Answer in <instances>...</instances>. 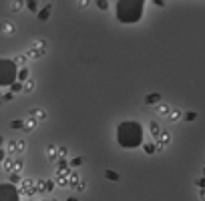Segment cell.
<instances>
[{
  "label": "cell",
  "instance_id": "1",
  "mask_svg": "<svg viewBox=\"0 0 205 201\" xmlns=\"http://www.w3.org/2000/svg\"><path fill=\"white\" fill-rule=\"evenodd\" d=\"M20 193H22L26 199H30L32 195H36V193H38L36 181H32V179H24L22 183H20Z\"/></svg>",
  "mask_w": 205,
  "mask_h": 201
},
{
  "label": "cell",
  "instance_id": "2",
  "mask_svg": "<svg viewBox=\"0 0 205 201\" xmlns=\"http://www.w3.org/2000/svg\"><path fill=\"white\" fill-rule=\"evenodd\" d=\"M171 143V133H167V131H163V133L159 135V139H155V145H157V151H163L165 147Z\"/></svg>",
  "mask_w": 205,
  "mask_h": 201
},
{
  "label": "cell",
  "instance_id": "3",
  "mask_svg": "<svg viewBox=\"0 0 205 201\" xmlns=\"http://www.w3.org/2000/svg\"><path fill=\"white\" fill-rule=\"evenodd\" d=\"M36 187H38V193H48V191H52V181H48V179H38L36 181Z\"/></svg>",
  "mask_w": 205,
  "mask_h": 201
},
{
  "label": "cell",
  "instance_id": "4",
  "mask_svg": "<svg viewBox=\"0 0 205 201\" xmlns=\"http://www.w3.org/2000/svg\"><path fill=\"white\" fill-rule=\"evenodd\" d=\"M155 111H157V115H161V117H169V115H171V111H173V109H171V107H169V105H167V103H159Z\"/></svg>",
  "mask_w": 205,
  "mask_h": 201
},
{
  "label": "cell",
  "instance_id": "5",
  "mask_svg": "<svg viewBox=\"0 0 205 201\" xmlns=\"http://www.w3.org/2000/svg\"><path fill=\"white\" fill-rule=\"evenodd\" d=\"M44 155L48 157V161H57V157H58V147L48 145V147L44 149Z\"/></svg>",
  "mask_w": 205,
  "mask_h": 201
},
{
  "label": "cell",
  "instance_id": "6",
  "mask_svg": "<svg viewBox=\"0 0 205 201\" xmlns=\"http://www.w3.org/2000/svg\"><path fill=\"white\" fill-rule=\"evenodd\" d=\"M149 133H151V137L159 139V135L163 133V131H161V127H159V123H157V121H151V123H149Z\"/></svg>",
  "mask_w": 205,
  "mask_h": 201
},
{
  "label": "cell",
  "instance_id": "7",
  "mask_svg": "<svg viewBox=\"0 0 205 201\" xmlns=\"http://www.w3.org/2000/svg\"><path fill=\"white\" fill-rule=\"evenodd\" d=\"M36 125H38V121H36L34 117H28V119L24 121V131H28V133H30V131L36 129Z\"/></svg>",
  "mask_w": 205,
  "mask_h": 201
},
{
  "label": "cell",
  "instance_id": "8",
  "mask_svg": "<svg viewBox=\"0 0 205 201\" xmlns=\"http://www.w3.org/2000/svg\"><path fill=\"white\" fill-rule=\"evenodd\" d=\"M32 48L40 50V52H46V40L44 38H36V40H32Z\"/></svg>",
  "mask_w": 205,
  "mask_h": 201
},
{
  "label": "cell",
  "instance_id": "9",
  "mask_svg": "<svg viewBox=\"0 0 205 201\" xmlns=\"http://www.w3.org/2000/svg\"><path fill=\"white\" fill-rule=\"evenodd\" d=\"M14 30H16V26H14L10 20H4V22H2V32L4 34H14Z\"/></svg>",
  "mask_w": 205,
  "mask_h": 201
},
{
  "label": "cell",
  "instance_id": "10",
  "mask_svg": "<svg viewBox=\"0 0 205 201\" xmlns=\"http://www.w3.org/2000/svg\"><path fill=\"white\" fill-rule=\"evenodd\" d=\"M30 117H34L36 121H44V119H46V113L42 111V109H32V113H30Z\"/></svg>",
  "mask_w": 205,
  "mask_h": 201
},
{
  "label": "cell",
  "instance_id": "11",
  "mask_svg": "<svg viewBox=\"0 0 205 201\" xmlns=\"http://www.w3.org/2000/svg\"><path fill=\"white\" fill-rule=\"evenodd\" d=\"M26 60H28V56H26V55H18V56H14V65H16V67H20V68H24Z\"/></svg>",
  "mask_w": 205,
  "mask_h": 201
},
{
  "label": "cell",
  "instance_id": "12",
  "mask_svg": "<svg viewBox=\"0 0 205 201\" xmlns=\"http://www.w3.org/2000/svg\"><path fill=\"white\" fill-rule=\"evenodd\" d=\"M57 185H58V187H70V179H68V175L57 177Z\"/></svg>",
  "mask_w": 205,
  "mask_h": 201
},
{
  "label": "cell",
  "instance_id": "13",
  "mask_svg": "<svg viewBox=\"0 0 205 201\" xmlns=\"http://www.w3.org/2000/svg\"><path fill=\"white\" fill-rule=\"evenodd\" d=\"M38 18H40V20H46V18H50V4H46L44 8L38 12Z\"/></svg>",
  "mask_w": 205,
  "mask_h": 201
},
{
  "label": "cell",
  "instance_id": "14",
  "mask_svg": "<svg viewBox=\"0 0 205 201\" xmlns=\"http://www.w3.org/2000/svg\"><path fill=\"white\" fill-rule=\"evenodd\" d=\"M24 151H26V141L24 139H16V153L22 155Z\"/></svg>",
  "mask_w": 205,
  "mask_h": 201
},
{
  "label": "cell",
  "instance_id": "15",
  "mask_svg": "<svg viewBox=\"0 0 205 201\" xmlns=\"http://www.w3.org/2000/svg\"><path fill=\"white\" fill-rule=\"evenodd\" d=\"M2 167H4V171H14V157H8V159H4Z\"/></svg>",
  "mask_w": 205,
  "mask_h": 201
},
{
  "label": "cell",
  "instance_id": "16",
  "mask_svg": "<svg viewBox=\"0 0 205 201\" xmlns=\"http://www.w3.org/2000/svg\"><path fill=\"white\" fill-rule=\"evenodd\" d=\"M22 167H24V159H22V157L14 159V171H12V173H20V171H22Z\"/></svg>",
  "mask_w": 205,
  "mask_h": 201
},
{
  "label": "cell",
  "instance_id": "17",
  "mask_svg": "<svg viewBox=\"0 0 205 201\" xmlns=\"http://www.w3.org/2000/svg\"><path fill=\"white\" fill-rule=\"evenodd\" d=\"M181 117H183V113L179 111V109H173V111H171V115H169V119L173 121V123H177V121H179Z\"/></svg>",
  "mask_w": 205,
  "mask_h": 201
},
{
  "label": "cell",
  "instance_id": "18",
  "mask_svg": "<svg viewBox=\"0 0 205 201\" xmlns=\"http://www.w3.org/2000/svg\"><path fill=\"white\" fill-rule=\"evenodd\" d=\"M34 89H36V83H34L32 78H28V80L24 83V93H32Z\"/></svg>",
  "mask_w": 205,
  "mask_h": 201
},
{
  "label": "cell",
  "instance_id": "19",
  "mask_svg": "<svg viewBox=\"0 0 205 201\" xmlns=\"http://www.w3.org/2000/svg\"><path fill=\"white\" fill-rule=\"evenodd\" d=\"M24 6V2H20V0H14V2H10V10L12 12H20Z\"/></svg>",
  "mask_w": 205,
  "mask_h": 201
},
{
  "label": "cell",
  "instance_id": "20",
  "mask_svg": "<svg viewBox=\"0 0 205 201\" xmlns=\"http://www.w3.org/2000/svg\"><path fill=\"white\" fill-rule=\"evenodd\" d=\"M75 191H77V193H85V191H87V181H85V179H80L79 183L75 185Z\"/></svg>",
  "mask_w": 205,
  "mask_h": 201
},
{
  "label": "cell",
  "instance_id": "21",
  "mask_svg": "<svg viewBox=\"0 0 205 201\" xmlns=\"http://www.w3.org/2000/svg\"><path fill=\"white\" fill-rule=\"evenodd\" d=\"M44 55V52H40V50H36V48H30V50H28V52H26V56H28V58H40V56Z\"/></svg>",
  "mask_w": 205,
  "mask_h": 201
},
{
  "label": "cell",
  "instance_id": "22",
  "mask_svg": "<svg viewBox=\"0 0 205 201\" xmlns=\"http://www.w3.org/2000/svg\"><path fill=\"white\" fill-rule=\"evenodd\" d=\"M143 149H145V153L153 155V153L157 151V145H155V143H145V145H143Z\"/></svg>",
  "mask_w": 205,
  "mask_h": 201
},
{
  "label": "cell",
  "instance_id": "23",
  "mask_svg": "<svg viewBox=\"0 0 205 201\" xmlns=\"http://www.w3.org/2000/svg\"><path fill=\"white\" fill-rule=\"evenodd\" d=\"M68 179H70V187H75V185H77V183L80 181V179H79V173H77V171H70Z\"/></svg>",
  "mask_w": 205,
  "mask_h": 201
},
{
  "label": "cell",
  "instance_id": "24",
  "mask_svg": "<svg viewBox=\"0 0 205 201\" xmlns=\"http://www.w3.org/2000/svg\"><path fill=\"white\" fill-rule=\"evenodd\" d=\"M145 103H149V105H151V103H157V105H159V103H163V100H161L159 95H149L147 99H145Z\"/></svg>",
  "mask_w": 205,
  "mask_h": 201
},
{
  "label": "cell",
  "instance_id": "25",
  "mask_svg": "<svg viewBox=\"0 0 205 201\" xmlns=\"http://www.w3.org/2000/svg\"><path fill=\"white\" fill-rule=\"evenodd\" d=\"M8 155H12V157L18 155V153H16V141H10V143H8Z\"/></svg>",
  "mask_w": 205,
  "mask_h": 201
},
{
  "label": "cell",
  "instance_id": "26",
  "mask_svg": "<svg viewBox=\"0 0 205 201\" xmlns=\"http://www.w3.org/2000/svg\"><path fill=\"white\" fill-rule=\"evenodd\" d=\"M58 157H60V159H67L68 157V149L67 147H62V145L58 147Z\"/></svg>",
  "mask_w": 205,
  "mask_h": 201
},
{
  "label": "cell",
  "instance_id": "27",
  "mask_svg": "<svg viewBox=\"0 0 205 201\" xmlns=\"http://www.w3.org/2000/svg\"><path fill=\"white\" fill-rule=\"evenodd\" d=\"M24 179H20V173H10V183H22Z\"/></svg>",
  "mask_w": 205,
  "mask_h": 201
},
{
  "label": "cell",
  "instance_id": "28",
  "mask_svg": "<svg viewBox=\"0 0 205 201\" xmlns=\"http://www.w3.org/2000/svg\"><path fill=\"white\" fill-rule=\"evenodd\" d=\"M82 163H85V159H82V157H75V159H72V163H70V165H72V167H80V165H82Z\"/></svg>",
  "mask_w": 205,
  "mask_h": 201
},
{
  "label": "cell",
  "instance_id": "29",
  "mask_svg": "<svg viewBox=\"0 0 205 201\" xmlns=\"http://www.w3.org/2000/svg\"><path fill=\"white\" fill-rule=\"evenodd\" d=\"M10 127L12 129H24V121H12Z\"/></svg>",
  "mask_w": 205,
  "mask_h": 201
},
{
  "label": "cell",
  "instance_id": "30",
  "mask_svg": "<svg viewBox=\"0 0 205 201\" xmlns=\"http://www.w3.org/2000/svg\"><path fill=\"white\" fill-rule=\"evenodd\" d=\"M105 177H107V179H113V181H117V179H119V175H117V173H113V171H105Z\"/></svg>",
  "mask_w": 205,
  "mask_h": 201
},
{
  "label": "cell",
  "instance_id": "31",
  "mask_svg": "<svg viewBox=\"0 0 205 201\" xmlns=\"http://www.w3.org/2000/svg\"><path fill=\"white\" fill-rule=\"evenodd\" d=\"M195 119H197V115H195V113H187V115H185V121H189V123H193Z\"/></svg>",
  "mask_w": 205,
  "mask_h": 201
},
{
  "label": "cell",
  "instance_id": "32",
  "mask_svg": "<svg viewBox=\"0 0 205 201\" xmlns=\"http://www.w3.org/2000/svg\"><path fill=\"white\" fill-rule=\"evenodd\" d=\"M18 77H20V80H28V70H26V68H22Z\"/></svg>",
  "mask_w": 205,
  "mask_h": 201
},
{
  "label": "cell",
  "instance_id": "33",
  "mask_svg": "<svg viewBox=\"0 0 205 201\" xmlns=\"http://www.w3.org/2000/svg\"><path fill=\"white\" fill-rule=\"evenodd\" d=\"M10 90H12V93H20V90H24V87H20V85H16V83H14V85L10 87Z\"/></svg>",
  "mask_w": 205,
  "mask_h": 201
},
{
  "label": "cell",
  "instance_id": "34",
  "mask_svg": "<svg viewBox=\"0 0 205 201\" xmlns=\"http://www.w3.org/2000/svg\"><path fill=\"white\" fill-rule=\"evenodd\" d=\"M26 6H28L32 12H36V8H38V4H36V2H26Z\"/></svg>",
  "mask_w": 205,
  "mask_h": 201
},
{
  "label": "cell",
  "instance_id": "35",
  "mask_svg": "<svg viewBox=\"0 0 205 201\" xmlns=\"http://www.w3.org/2000/svg\"><path fill=\"white\" fill-rule=\"evenodd\" d=\"M77 6H79V8H87V6H89V2H87V0H82V2H77Z\"/></svg>",
  "mask_w": 205,
  "mask_h": 201
},
{
  "label": "cell",
  "instance_id": "36",
  "mask_svg": "<svg viewBox=\"0 0 205 201\" xmlns=\"http://www.w3.org/2000/svg\"><path fill=\"white\" fill-rule=\"evenodd\" d=\"M195 183H197V185H199V187H203V189H205V179H197V181H195Z\"/></svg>",
  "mask_w": 205,
  "mask_h": 201
},
{
  "label": "cell",
  "instance_id": "37",
  "mask_svg": "<svg viewBox=\"0 0 205 201\" xmlns=\"http://www.w3.org/2000/svg\"><path fill=\"white\" fill-rule=\"evenodd\" d=\"M10 99H12V95H10V93H6V95L2 97V100H4V103H8V100H10Z\"/></svg>",
  "mask_w": 205,
  "mask_h": 201
},
{
  "label": "cell",
  "instance_id": "38",
  "mask_svg": "<svg viewBox=\"0 0 205 201\" xmlns=\"http://www.w3.org/2000/svg\"><path fill=\"white\" fill-rule=\"evenodd\" d=\"M199 197H201V201H205V189H201V193H199Z\"/></svg>",
  "mask_w": 205,
  "mask_h": 201
},
{
  "label": "cell",
  "instance_id": "39",
  "mask_svg": "<svg viewBox=\"0 0 205 201\" xmlns=\"http://www.w3.org/2000/svg\"><path fill=\"white\" fill-rule=\"evenodd\" d=\"M67 201H77V199H75V197H68V199Z\"/></svg>",
  "mask_w": 205,
  "mask_h": 201
},
{
  "label": "cell",
  "instance_id": "40",
  "mask_svg": "<svg viewBox=\"0 0 205 201\" xmlns=\"http://www.w3.org/2000/svg\"><path fill=\"white\" fill-rule=\"evenodd\" d=\"M203 175H205V167H203Z\"/></svg>",
  "mask_w": 205,
  "mask_h": 201
},
{
  "label": "cell",
  "instance_id": "41",
  "mask_svg": "<svg viewBox=\"0 0 205 201\" xmlns=\"http://www.w3.org/2000/svg\"><path fill=\"white\" fill-rule=\"evenodd\" d=\"M52 201H58V199H52Z\"/></svg>",
  "mask_w": 205,
  "mask_h": 201
},
{
  "label": "cell",
  "instance_id": "42",
  "mask_svg": "<svg viewBox=\"0 0 205 201\" xmlns=\"http://www.w3.org/2000/svg\"><path fill=\"white\" fill-rule=\"evenodd\" d=\"M24 201H28V199H24Z\"/></svg>",
  "mask_w": 205,
  "mask_h": 201
},
{
  "label": "cell",
  "instance_id": "43",
  "mask_svg": "<svg viewBox=\"0 0 205 201\" xmlns=\"http://www.w3.org/2000/svg\"><path fill=\"white\" fill-rule=\"evenodd\" d=\"M42 201H46V199H42Z\"/></svg>",
  "mask_w": 205,
  "mask_h": 201
}]
</instances>
